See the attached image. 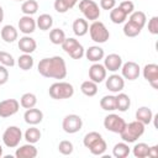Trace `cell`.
<instances>
[{
  "label": "cell",
  "mask_w": 158,
  "mask_h": 158,
  "mask_svg": "<svg viewBox=\"0 0 158 158\" xmlns=\"http://www.w3.org/2000/svg\"><path fill=\"white\" fill-rule=\"evenodd\" d=\"M38 73L44 78L52 79H64L67 77V65L62 57L53 56L49 58H43L37 65Z\"/></svg>",
  "instance_id": "6da1fadb"
},
{
  "label": "cell",
  "mask_w": 158,
  "mask_h": 158,
  "mask_svg": "<svg viewBox=\"0 0 158 158\" xmlns=\"http://www.w3.org/2000/svg\"><path fill=\"white\" fill-rule=\"evenodd\" d=\"M144 133V125L137 120L130 122V123H126L125 128L122 130V132L120 133L121 138L123 142L126 143H133L136 142L142 135Z\"/></svg>",
  "instance_id": "7a4b0ae2"
},
{
  "label": "cell",
  "mask_w": 158,
  "mask_h": 158,
  "mask_svg": "<svg viewBox=\"0 0 158 158\" xmlns=\"http://www.w3.org/2000/svg\"><path fill=\"white\" fill-rule=\"evenodd\" d=\"M49 96L54 100H63V99H69L74 94V88L70 83L67 81H57L53 83L49 89H48Z\"/></svg>",
  "instance_id": "3957f363"
},
{
  "label": "cell",
  "mask_w": 158,
  "mask_h": 158,
  "mask_svg": "<svg viewBox=\"0 0 158 158\" xmlns=\"http://www.w3.org/2000/svg\"><path fill=\"white\" fill-rule=\"evenodd\" d=\"M90 38L96 43H105L110 38V32L106 28V26L101 21H93V23L89 26Z\"/></svg>",
  "instance_id": "277c9868"
},
{
  "label": "cell",
  "mask_w": 158,
  "mask_h": 158,
  "mask_svg": "<svg viewBox=\"0 0 158 158\" xmlns=\"http://www.w3.org/2000/svg\"><path fill=\"white\" fill-rule=\"evenodd\" d=\"M60 46H62L63 51H64L69 57H72L73 59H80V58L84 56V52H85L84 47L81 46V43H80L78 40H75V38H73V37H69V38L65 37L64 42H63Z\"/></svg>",
  "instance_id": "5b68a950"
},
{
  "label": "cell",
  "mask_w": 158,
  "mask_h": 158,
  "mask_svg": "<svg viewBox=\"0 0 158 158\" xmlns=\"http://www.w3.org/2000/svg\"><path fill=\"white\" fill-rule=\"evenodd\" d=\"M22 139L21 128L17 126H9L2 133V142L7 148H16Z\"/></svg>",
  "instance_id": "8992f818"
},
{
  "label": "cell",
  "mask_w": 158,
  "mask_h": 158,
  "mask_svg": "<svg viewBox=\"0 0 158 158\" xmlns=\"http://www.w3.org/2000/svg\"><path fill=\"white\" fill-rule=\"evenodd\" d=\"M79 10L84 15L85 20L96 21L100 17L99 5L94 0H80V2H79Z\"/></svg>",
  "instance_id": "52a82bcc"
},
{
  "label": "cell",
  "mask_w": 158,
  "mask_h": 158,
  "mask_svg": "<svg viewBox=\"0 0 158 158\" xmlns=\"http://www.w3.org/2000/svg\"><path fill=\"white\" fill-rule=\"evenodd\" d=\"M83 127V120L79 115H75V114H70V115H67L64 118H63V122H62V128L64 132L72 135V133H77L81 130Z\"/></svg>",
  "instance_id": "ba28073f"
},
{
  "label": "cell",
  "mask_w": 158,
  "mask_h": 158,
  "mask_svg": "<svg viewBox=\"0 0 158 158\" xmlns=\"http://www.w3.org/2000/svg\"><path fill=\"white\" fill-rule=\"evenodd\" d=\"M125 126H126L125 120L116 114H110L104 118V127L110 132L121 133Z\"/></svg>",
  "instance_id": "9c48e42d"
},
{
  "label": "cell",
  "mask_w": 158,
  "mask_h": 158,
  "mask_svg": "<svg viewBox=\"0 0 158 158\" xmlns=\"http://www.w3.org/2000/svg\"><path fill=\"white\" fill-rule=\"evenodd\" d=\"M20 109V102L16 99H6L0 101V117L6 118L15 115Z\"/></svg>",
  "instance_id": "30bf717a"
},
{
  "label": "cell",
  "mask_w": 158,
  "mask_h": 158,
  "mask_svg": "<svg viewBox=\"0 0 158 158\" xmlns=\"http://www.w3.org/2000/svg\"><path fill=\"white\" fill-rule=\"evenodd\" d=\"M121 73H122V78L127 79V80H136L138 79L139 77V73H141V68L139 65L136 63V62H126L121 65Z\"/></svg>",
  "instance_id": "8fae6325"
},
{
  "label": "cell",
  "mask_w": 158,
  "mask_h": 158,
  "mask_svg": "<svg viewBox=\"0 0 158 158\" xmlns=\"http://www.w3.org/2000/svg\"><path fill=\"white\" fill-rule=\"evenodd\" d=\"M143 78L154 88L158 89V65L154 63L146 64L143 67Z\"/></svg>",
  "instance_id": "7c38bea8"
},
{
  "label": "cell",
  "mask_w": 158,
  "mask_h": 158,
  "mask_svg": "<svg viewBox=\"0 0 158 158\" xmlns=\"http://www.w3.org/2000/svg\"><path fill=\"white\" fill-rule=\"evenodd\" d=\"M105 85L106 89L110 90L111 93H120L125 88V79L122 78V75L112 74L105 79Z\"/></svg>",
  "instance_id": "4fadbf2b"
},
{
  "label": "cell",
  "mask_w": 158,
  "mask_h": 158,
  "mask_svg": "<svg viewBox=\"0 0 158 158\" xmlns=\"http://www.w3.org/2000/svg\"><path fill=\"white\" fill-rule=\"evenodd\" d=\"M106 69L104 67V64H100L99 62L98 63H94L90 68H89V79L93 80L94 83L99 84L101 81H104L106 79Z\"/></svg>",
  "instance_id": "5bb4252c"
},
{
  "label": "cell",
  "mask_w": 158,
  "mask_h": 158,
  "mask_svg": "<svg viewBox=\"0 0 158 158\" xmlns=\"http://www.w3.org/2000/svg\"><path fill=\"white\" fill-rule=\"evenodd\" d=\"M19 30L23 35H30L36 30V20L30 15H23L19 20Z\"/></svg>",
  "instance_id": "9a60e30c"
},
{
  "label": "cell",
  "mask_w": 158,
  "mask_h": 158,
  "mask_svg": "<svg viewBox=\"0 0 158 158\" xmlns=\"http://www.w3.org/2000/svg\"><path fill=\"white\" fill-rule=\"evenodd\" d=\"M122 65V58L120 54H116V53H111L109 56L105 57L104 59V67L106 70L109 72H117Z\"/></svg>",
  "instance_id": "2e32d148"
},
{
  "label": "cell",
  "mask_w": 158,
  "mask_h": 158,
  "mask_svg": "<svg viewBox=\"0 0 158 158\" xmlns=\"http://www.w3.org/2000/svg\"><path fill=\"white\" fill-rule=\"evenodd\" d=\"M23 118L25 122L28 125H38L40 122H42L43 120V112L40 109L36 107H31V109H26V112L23 114Z\"/></svg>",
  "instance_id": "e0dca14e"
},
{
  "label": "cell",
  "mask_w": 158,
  "mask_h": 158,
  "mask_svg": "<svg viewBox=\"0 0 158 158\" xmlns=\"http://www.w3.org/2000/svg\"><path fill=\"white\" fill-rule=\"evenodd\" d=\"M17 46H19V49H20L22 53H27V54L33 53V52L36 51V48H37L36 41H35L32 37H30L28 35H25L23 37H21V38L19 40Z\"/></svg>",
  "instance_id": "ac0fdd59"
},
{
  "label": "cell",
  "mask_w": 158,
  "mask_h": 158,
  "mask_svg": "<svg viewBox=\"0 0 158 158\" xmlns=\"http://www.w3.org/2000/svg\"><path fill=\"white\" fill-rule=\"evenodd\" d=\"M37 148L32 144V143H26L20 146L16 152H15V157L16 158H35L37 157Z\"/></svg>",
  "instance_id": "d6986e66"
},
{
  "label": "cell",
  "mask_w": 158,
  "mask_h": 158,
  "mask_svg": "<svg viewBox=\"0 0 158 158\" xmlns=\"http://www.w3.org/2000/svg\"><path fill=\"white\" fill-rule=\"evenodd\" d=\"M84 56L86 57V59H88L89 62L98 63V62H100V60L104 58L105 52H104V49H102L101 47H99V46H91V47H89V48L84 52Z\"/></svg>",
  "instance_id": "ffe728a7"
},
{
  "label": "cell",
  "mask_w": 158,
  "mask_h": 158,
  "mask_svg": "<svg viewBox=\"0 0 158 158\" xmlns=\"http://www.w3.org/2000/svg\"><path fill=\"white\" fill-rule=\"evenodd\" d=\"M136 120L142 122L144 126L149 125L153 121V112H152V110L149 107H147V106L138 107L137 111H136Z\"/></svg>",
  "instance_id": "44dd1931"
},
{
  "label": "cell",
  "mask_w": 158,
  "mask_h": 158,
  "mask_svg": "<svg viewBox=\"0 0 158 158\" xmlns=\"http://www.w3.org/2000/svg\"><path fill=\"white\" fill-rule=\"evenodd\" d=\"M0 36L6 43H12L17 40L19 33H17V30L12 25H5L0 31Z\"/></svg>",
  "instance_id": "7402d4cb"
},
{
  "label": "cell",
  "mask_w": 158,
  "mask_h": 158,
  "mask_svg": "<svg viewBox=\"0 0 158 158\" xmlns=\"http://www.w3.org/2000/svg\"><path fill=\"white\" fill-rule=\"evenodd\" d=\"M72 27H73L74 35L78 36V37L85 36V35L88 33V31H89V23H88V21H86L85 19H81V17L75 19Z\"/></svg>",
  "instance_id": "603a6c76"
},
{
  "label": "cell",
  "mask_w": 158,
  "mask_h": 158,
  "mask_svg": "<svg viewBox=\"0 0 158 158\" xmlns=\"http://www.w3.org/2000/svg\"><path fill=\"white\" fill-rule=\"evenodd\" d=\"M115 98H116V110H118L121 112H125L130 109L131 99L127 94L120 91V93H117V95Z\"/></svg>",
  "instance_id": "cb8c5ba5"
},
{
  "label": "cell",
  "mask_w": 158,
  "mask_h": 158,
  "mask_svg": "<svg viewBox=\"0 0 158 158\" xmlns=\"http://www.w3.org/2000/svg\"><path fill=\"white\" fill-rule=\"evenodd\" d=\"M127 14L120 7V6H115L114 9L110 10V20L116 23V25H120V23H123L127 19Z\"/></svg>",
  "instance_id": "d4e9b609"
},
{
  "label": "cell",
  "mask_w": 158,
  "mask_h": 158,
  "mask_svg": "<svg viewBox=\"0 0 158 158\" xmlns=\"http://www.w3.org/2000/svg\"><path fill=\"white\" fill-rule=\"evenodd\" d=\"M36 26L42 31H48L53 26V17L49 14H42L36 20Z\"/></svg>",
  "instance_id": "484cf974"
},
{
  "label": "cell",
  "mask_w": 158,
  "mask_h": 158,
  "mask_svg": "<svg viewBox=\"0 0 158 158\" xmlns=\"http://www.w3.org/2000/svg\"><path fill=\"white\" fill-rule=\"evenodd\" d=\"M130 154V147L126 142H118L112 148V156L116 158H126Z\"/></svg>",
  "instance_id": "4316f807"
},
{
  "label": "cell",
  "mask_w": 158,
  "mask_h": 158,
  "mask_svg": "<svg viewBox=\"0 0 158 158\" xmlns=\"http://www.w3.org/2000/svg\"><path fill=\"white\" fill-rule=\"evenodd\" d=\"M80 90H81V93H83L85 96L91 98V96L96 95V93H98V84L94 83V81L90 80V79H89V80H85V81L81 83Z\"/></svg>",
  "instance_id": "83f0119b"
},
{
  "label": "cell",
  "mask_w": 158,
  "mask_h": 158,
  "mask_svg": "<svg viewBox=\"0 0 158 158\" xmlns=\"http://www.w3.org/2000/svg\"><path fill=\"white\" fill-rule=\"evenodd\" d=\"M78 0H56L54 1V10L59 14L67 12L69 9L74 7Z\"/></svg>",
  "instance_id": "f1b7e54d"
},
{
  "label": "cell",
  "mask_w": 158,
  "mask_h": 158,
  "mask_svg": "<svg viewBox=\"0 0 158 158\" xmlns=\"http://www.w3.org/2000/svg\"><path fill=\"white\" fill-rule=\"evenodd\" d=\"M128 21L137 25L139 28H143L146 22H147V17H146V14L143 11H133V12L130 14Z\"/></svg>",
  "instance_id": "f546056e"
},
{
  "label": "cell",
  "mask_w": 158,
  "mask_h": 158,
  "mask_svg": "<svg viewBox=\"0 0 158 158\" xmlns=\"http://www.w3.org/2000/svg\"><path fill=\"white\" fill-rule=\"evenodd\" d=\"M25 139L27 141V143H32V144H35V143H37L40 139H41V131L37 128V127H35V126H32V127H30V128H27L26 130V132H25Z\"/></svg>",
  "instance_id": "4dcf8cb0"
},
{
  "label": "cell",
  "mask_w": 158,
  "mask_h": 158,
  "mask_svg": "<svg viewBox=\"0 0 158 158\" xmlns=\"http://www.w3.org/2000/svg\"><path fill=\"white\" fill-rule=\"evenodd\" d=\"M100 106L105 111H114L116 110V98L115 95H105L100 100Z\"/></svg>",
  "instance_id": "1f68e13d"
},
{
  "label": "cell",
  "mask_w": 158,
  "mask_h": 158,
  "mask_svg": "<svg viewBox=\"0 0 158 158\" xmlns=\"http://www.w3.org/2000/svg\"><path fill=\"white\" fill-rule=\"evenodd\" d=\"M106 148H107V144H106L105 139L101 137V138H100V139H98L95 143H93L88 149H89V151H90V153H91V154H94V156H102V154L105 153Z\"/></svg>",
  "instance_id": "d6a6232c"
},
{
  "label": "cell",
  "mask_w": 158,
  "mask_h": 158,
  "mask_svg": "<svg viewBox=\"0 0 158 158\" xmlns=\"http://www.w3.org/2000/svg\"><path fill=\"white\" fill-rule=\"evenodd\" d=\"M38 10V2L36 0H25L21 5V11L23 15H35Z\"/></svg>",
  "instance_id": "836d02e7"
},
{
  "label": "cell",
  "mask_w": 158,
  "mask_h": 158,
  "mask_svg": "<svg viewBox=\"0 0 158 158\" xmlns=\"http://www.w3.org/2000/svg\"><path fill=\"white\" fill-rule=\"evenodd\" d=\"M37 104V98L35 94L32 93H25L21 99H20V105L23 107V109H31V107H35Z\"/></svg>",
  "instance_id": "e575fe53"
},
{
  "label": "cell",
  "mask_w": 158,
  "mask_h": 158,
  "mask_svg": "<svg viewBox=\"0 0 158 158\" xmlns=\"http://www.w3.org/2000/svg\"><path fill=\"white\" fill-rule=\"evenodd\" d=\"M17 65L22 70H30L33 67V58H32V56L27 54V53H23L22 56H20L17 58Z\"/></svg>",
  "instance_id": "d590c367"
},
{
  "label": "cell",
  "mask_w": 158,
  "mask_h": 158,
  "mask_svg": "<svg viewBox=\"0 0 158 158\" xmlns=\"http://www.w3.org/2000/svg\"><path fill=\"white\" fill-rule=\"evenodd\" d=\"M65 40V33L60 28H52L49 31V41L53 44H62Z\"/></svg>",
  "instance_id": "8d00e7d4"
},
{
  "label": "cell",
  "mask_w": 158,
  "mask_h": 158,
  "mask_svg": "<svg viewBox=\"0 0 158 158\" xmlns=\"http://www.w3.org/2000/svg\"><path fill=\"white\" fill-rule=\"evenodd\" d=\"M148 149H149V146L147 143L139 142V143L135 144L132 153L136 158H146V157H148Z\"/></svg>",
  "instance_id": "74e56055"
},
{
  "label": "cell",
  "mask_w": 158,
  "mask_h": 158,
  "mask_svg": "<svg viewBox=\"0 0 158 158\" xmlns=\"http://www.w3.org/2000/svg\"><path fill=\"white\" fill-rule=\"evenodd\" d=\"M122 31H123V35H125L126 37H136V36H138V35L141 33L142 28H139L137 25L132 23L131 21H127V22L125 23Z\"/></svg>",
  "instance_id": "f35d334b"
},
{
  "label": "cell",
  "mask_w": 158,
  "mask_h": 158,
  "mask_svg": "<svg viewBox=\"0 0 158 158\" xmlns=\"http://www.w3.org/2000/svg\"><path fill=\"white\" fill-rule=\"evenodd\" d=\"M102 136L99 133V132H96V131H91V132H89V133H86L85 136H84V138H83V144L85 146V148H89L93 143H95L98 139H100Z\"/></svg>",
  "instance_id": "ab89813d"
},
{
  "label": "cell",
  "mask_w": 158,
  "mask_h": 158,
  "mask_svg": "<svg viewBox=\"0 0 158 158\" xmlns=\"http://www.w3.org/2000/svg\"><path fill=\"white\" fill-rule=\"evenodd\" d=\"M58 151L59 153H62L63 156H69L73 153L74 151V147H73V143L70 141H67V139H63L59 142L58 144Z\"/></svg>",
  "instance_id": "60d3db41"
},
{
  "label": "cell",
  "mask_w": 158,
  "mask_h": 158,
  "mask_svg": "<svg viewBox=\"0 0 158 158\" xmlns=\"http://www.w3.org/2000/svg\"><path fill=\"white\" fill-rule=\"evenodd\" d=\"M0 64H2L5 67H14L15 65V59L9 52L0 51Z\"/></svg>",
  "instance_id": "b9f144b4"
},
{
  "label": "cell",
  "mask_w": 158,
  "mask_h": 158,
  "mask_svg": "<svg viewBox=\"0 0 158 158\" xmlns=\"http://www.w3.org/2000/svg\"><path fill=\"white\" fill-rule=\"evenodd\" d=\"M148 32L151 35H158V16H153L148 21Z\"/></svg>",
  "instance_id": "7bdbcfd3"
},
{
  "label": "cell",
  "mask_w": 158,
  "mask_h": 158,
  "mask_svg": "<svg viewBox=\"0 0 158 158\" xmlns=\"http://www.w3.org/2000/svg\"><path fill=\"white\" fill-rule=\"evenodd\" d=\"M118 6H120L127 15H130V14L133 12V10H135V5H133V2L130 1V0H123V1H121Z\"/></svg>",
  "instance_id": "ee69618b"
},
{
  "label": "cell",
  "mask_w": 158,
  "mask_h": 158,
  "mask_svg": "<svg viewBox=\"0 0 158 158\" xmlns=\"http://www.w3.org/2000/svg\"><path fill=\"white\" fill-rule=\"evenodd\" d=\"M9 80V70L6 69L5 65L0 64V85L6 84Z\"/></svg>",
  "instance_id": "f6af8a7d"
},
{
  "label": "cell",
  "mask_w": 158,
  "mask_h": 158,
  "mask_svg": "<svg viewBox=\"0 0 158 158\" xmlns=\"http://www.w3.org/2000/svg\"><path fill=\"white\" fill-rule=\"evenodd\" d=\"M116 6V0H100V7L102 10H111Z\"/></svg>",
  "instance_id": "bcb514c9"
},
{
  "label": "cell",
  "mask_w": 158,
  "mask_h": 158,
  "mask_svg": "<svg viewBox=\"0 0 158 158\" xmlns=\"http://www.w3.org/2000/svg\"><path fill=\"white\" fill-rule=\"evenodd\" d=\"M157 156H158V146L156 144V146L149 147V149H148V157H151V158H156Z\"/></svg>",
  "instance_id": "7dc6e473"
},
{
  "label": "cell",
  "mask_w": 158,
  "mask_h": 158,
  "mask_svg": "<svg viewBox=\"0 0 158 158\" xmlns=\"http://www.w3.org/2000/svg\"><path fill=\"white\" fill-rule=\"evenodd\" d=\"M2 20H4V10H2V7L0 5V23L2 22Z\"/></svg>",
  "instance_id": "c3c4849f"
},
{
  "label": "cell",
  "mask_w": 158,
  "mask_h": 158,
  "mask_svg": "<svg viewBox=\"0 0 158 158\" xmlns=\"http://www.w3.org/2000/svg\"><path fill=\"white\" fill-rule=\"evenodd\" d=\"M2 156V147H1V144H0V157Z\"/></svg>",
  "instance_id": "681fc988"
},
{
  "label": "cell",
  "mask_w": 158,
  "mask_h": 158,
  "mask_svg": "<svg viewBox=\"0 0 158 158\" xmlns=\"http://www.w3.org/2000/svg\"><path fill=\"white\" fill-rule=\"evenodd\" d=\"M14 1H23V0H14Z\"/></svg>",
  "instance_id": "f907efd6"
}]
</instances>
